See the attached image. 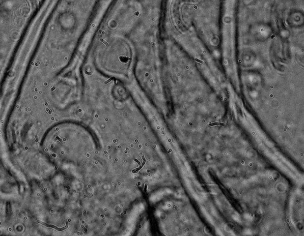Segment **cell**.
<instances>
[{"label": "cell", "mask_w": 304, "mask_h": 236, "mask_svg": "<svg viewBox=\"0 0 304 236\" xmlns=\"http://www.w3.org/2000/svg\"><path fill=\"white\" fill-rule=\"evenodd\" d=\"M0 137H1V135H0Z\"/></svg>", "instance_id": "6da1fadb"}]
</instances>
